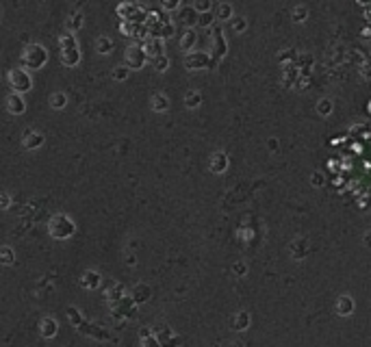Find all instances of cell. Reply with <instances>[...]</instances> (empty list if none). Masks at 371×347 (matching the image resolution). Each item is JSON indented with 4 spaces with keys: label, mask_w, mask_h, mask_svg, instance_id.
<instances>
[{
    "label": "cell",
    "mask_w": 371,
    "mask_h": 347,
    "mask_svg": "<svg viewBox=\"0 0 371 347\" xmlns=\"http://www.w3.org/2000/svg\"><path fill=\"white\" fill-rule=\"evenodd\" d=\"M48 61V54H46V48L39 46V43H33L24 50L22 54V63H24L26 69H41Z\"/></svg>",
    "instance_id": "obj_1"
},
{
    "label": "cell",
    "mask_w": 371,
    "mask_h": 347,
    "mask_svg": "<svg viewBox=\"0 0 371 347\" xmlns=\"http://www.w3.org/2000/svg\"><path fill=\"white\" fill-rule=\"evenodd\" d=\"M48 230H50V235L54 239H68L76 232V226L68 215H54L50 224H48Z\"/></svg>",
    "instance_id": "obj_2"
},
{
    "label": "cell",
    "mask_w": 371,
    "mask_h": 347,
    "mask_svg": "<svg viewBox=\"0 0 371 347\" xmlns=\"http://www.w3.org/2000/svg\"><path fill=\"white\" fill-rule=\"evenodd\" d=\"M9 85H11V89H13V94L22 96L33 87V80H31V76L26 69H11L9 72Z\"/></svg>",
    "instance_id": "obj_3"
},
{
    "label": "cell",
    "mask_w": 371,
    "mask_h": 347,
    "mask_svg": "<svg viewBox=\"0 0 371 347\" xmlns=\"http://www.w3.org/2000/svg\"><path fill=\"white\" fill-rule=\"evenodd\" d=\"M148 63V57H146L144 48L139 43H133V46L126 50V68L128 69H139Z\"/></svg>",
    "instance_id": "obj_4"
},
{
    "label": "cell",
    "mask_w": 371,
    "mask_h": 347,
    "mask_svg": "<svg viewBox=\"0 0 371 347\" xmlns=\"http://www.w3.org/2000/svg\"><path fill=\"white\" fill-rule=\"evenodd\" d=\"M141 48H144L148 59H156V57L165 54V43H163V39H156V37H148V39L141 43Z\"/></svg>",
    "instance_id": "obj_5"
},
{
    "label": "cell",
    "mask_w": 371,
    "mask_h": 347,
    "mask_svg": "<svg viewBox=\"0 0 371 347\" xmlns=\"http://www.w3.org/2000/svg\"><path fill=\"white\" fill-rule=\"evenodd\" d=\"M211 61H209V54L204 52H189L185 57V68L187 69H204L209 68Z\"/></svg>",
    "instance_id": "obj_6"
},
{
    "label": "cell",
    "mask_w": 371,
    "mask_h": 347,
    "mask_svg": "<svg viewBox=\"0 0 371 347\" xmlns=\"http://www.w3.org/2000/svg\"><path fill=\"white\" fill-rule=\"evenodd\" d=\"M43 141H46V139H43V135H41V133H35V130H26L24 137H22V143H24L26 150H37V148H41Z\"/></svg>",
    "instance_id": "obj_7"
},
{
    "label": "cell",
    "mask_w": 371,
    "mask_h": 347,
    "mask_svg": "<svg viewBox=\"0 0 371 347\" xmlns=\"http://www.w3.org/2000/svg\"><path fill=\"white\" fill-rule=\"evenodd\" d=\"M7 111L11 113V115H22V113L26 111L24 98L18 96V94H11V96L7 98Z\"/></svg>",
    "instance_id": "obj_8"
},
{
    "label": "cell",
    "mask_w": 371,
    "mask_h": 347,
    "mask_svg": "<svg viewBox=\"0 0 371 347\" xmlns=\"http://www.w3.org/2000/svg\"><path fill=\"white\" fill-rule=\"evenodd\" d=\"M211 172L213 174H223L228 167V156L223 154V152H215V154L211 156V163H209Z\"/></svg>",
    "instance_id": "obj_9"
},
{
    "label": "cell",
    "mask_w": 371,
    "mask_h": 347,
    "mask_svg": "<svg viewBox=\"0 0 371 347\" xmlns=\"http://www.w3.org/2000/svg\"><path fill=\"white\" fill-rule=\"evenodd\" d=\"M100 282H102V278L98 271H85V274L80 276V286H85V289H98Z\"/></svg>",
    "instance_id": "obj_10"
},
{
    "label": "cell",
    "mask_w": 371,
    "mask_h": 347,
    "mask_svg": "<svg viewBox=\"0 0 371 347\" xmlns=\"http://www.w3.org/2000/svg\"><path fill=\"white\" fill-rule=\"evenodd\" d=\"M336 312H339L341 317H350L354 312V300L350 295H341L339 300H336Z\"/></svg>",
    "instance_id": "obj_11"
},
{
    "label": "cell",
    "mask_w": 371,
    "mask_h": 347,
    "mask_svg": "<svg viewBox=\"0 0 371 347\" xmlns=\"http://www.w3.org/2000/svg\"><path fill=\"white\" fill-rule=\"evenodd\" d=\"M78 330H80L83 334L94 336V339H98V341H107V339H109V334H107L102 328H98V325H89V323H85V321L78 325Z\"/></svg>",
    "instance_id": "obj_12"
},
{
    "label": "cell",
    "mask_w": 371,
    "mask_h": 347,
    "mask_svg": "<svg viewBox=\"0 0 371 347\" xmlns=\"http://www.w3.org/2000/svg\"><path fill=\"white\" fill-rule=\"evenodd\" d=\"M230 325H232V330H237V332H243V330H248V328H250V314L245 312V311L237 312V314L232 317Z\"/></svg>",
    "instance_id": "obj_13"
},
{
    "label": "cell",
    "mask_w": 371,
    "mask_h": 347,
    "mask_svg": "<svg viewBox=\"0 0 371 347\" xmlns=\"http://www.w3.org/2000/svg\"><path fill=\"white\" fill-rule=\"evenodd\" d=\"M57 330H59V325H57V321H54V319H50V317H46V319L41 321V325H39V332H41L43 339H52V336L57 334Z\"/></svg>",
    "instance_id": "obj_14"
},
{
    "label": "cell",
    "mask_w": 371,
    "mask_h": 347,
    "mask_svg": "<svg viewBox=\"0 0 371 347\" xmlns=\"http://www.w3.org/2000/svg\"><path fill=\"white\" fill-rule=\"evenodd\" d=\"M80 61V52L78 48H68V50H61V63L63 65H78Z\"/></svg>",
    "instance_id": "obj_15"
},
{
    "label": "cell",
    "mask_w": 371,
    "mask_h": 347,
    "mask_svg": "<svg viewBox=\"0 0 371 347\" xmlns=\"http://www.w3.org/2000/svg\"><path fill=\"white\" fill-rule=\"evenodd\" d=\"M195 41H198V35H195V31L187 29V31L183 33V37H181V50L191 52V48L195 46Z\"/></svg>",
    "instance_id": "obj_16"
},
{
    "label": "cell",
    "mask_w": 371,
    "mask_h": 347,
    "mask_svg": "<svg viewBox=\"0 0 371 347\" xmlns=\"http://www.w3.org/2000/svg\"><path fill=\"white\" fill-rule=\"evenodd\" d=\"M124 297V289H122V284H117V282H111L109 284V289H107V300L109 304H115L119 302Z\"/></svg>",
    "instance_id": "obj_17"
},
{
    "label": "cell",
    "mask_w": 371,
    "mask_h": 347,
    "mask_svg": "<svg viewBox=\"0 0 371 347\" xmlns=\"http://www.w3.org/2000/svg\"><path fill=\"white\" fill-rule=\"evenodd\" d=\"M148 297H150V289L146 284H139V286H135V289H133L130 300H133L135 304H144V302H148Z\"/></svg>",
    "instance_id": "obj_18"
},
{
    "label": "cell",
    "mask_w": 371,
    "mask_h": 347,
    "mask_svg": "<svg viewBox=\"0 0 371 347\" xmlns=\"http://www.w3.org/2000/svg\"><path fill=\"white\" fill-rule=\"evenodd\" d=\"M156 341H159V343H161V347H181V343H183V341H181V336H178V334H174L172 330H170V332H167V334L159 336V339H156Z\"/></svg>",
    "instance_id": "obj_19"
},
{
    "label": "cell",
    "mask_w": 371,
    "mask_h": 347,
    "mask_svg": "<svg viewBox=\"0 0 371 347\" xmlns=\"http://www.w3.org/2000/svg\"><path fill=\"white\" fill-rule=\"evenodd\" d=\"M181 22L185 26L198 24V13H195V9L193 7H183L181 9Z\"/></svg>",
    "instance_id": "obj_20"
},
{
    "label": "cell",
    "mask_w": 371,
    "mask_h": 347,
    "mask_svg": "<svg viewBox=\"0 0 371 347\" xmlns=\"http://www.w3.org/2000/svg\"><path fill=\"white\" fill-rule=\"evenodd\" d=\"M152 108H154V111H159V113L167 111V108H170V100H167V96H163V94L152 96Z\"/></svg>",
    "instance_id": "obj_21"
},
{
    "label": "cell",
    "mask_w": 371,
    "mask_h": 347,
    "mask_svg": "<svg viewBox=\"0 0 371 347\" xmlns=\"http://www.w3.org/2000/svg\"><path fill=\"white\" fill-rule=\"evenodd\" d=\"M215 18L217 20H232V7L228 2H220L215 11Z\"/></svg>",
    "instance_id": "obj_22"
},
{
    "label": "cell",
    "mask_w": 371,
    "mask_h": 347,
    "mask_svg": "<svg viewBox=\"0 0 371 347\" xmlns=\"http://www.w3.org/2000/svg\"><path fill=\"white\" fill-rule=\"evenodd\" d=\"M65 104H68V96L61 94V91H59V94H52V96H50V106H52V108L61 111V108H63Z\"/></svg>",
    "instance_id": "obj_23"
},
{
    "label": "cell",
    "mask_w": 371,
    "mask_h": 347,
    "mask_svg": "<svg viewBox=\"0 0 371 347\" xmlns=\"http://www.w3.org/2000/svg\"><path fill=\"white\" fill-rule=\"evenodd\" d=\"M96 50L100 52V54H111L113 41L109 39V37H100V39H98V43H96Z\"/></svg>",
    "instance_id": "obj_24"
},
{
    "label": "cell",
    "mask_w": 371,
    "mask_h": 347,
    "mask_svg": "<svg viewBox=\"0 0 371 347\" xmlns=\"http://www.w3.org/2000/svg\"><path fill=\"white\" fill-rule=\"evenodd\" d=\"M150 63L154 65V69L156 72H165L167 68H170V59L163 54V57H156V59H150Z\"/></svg>",
    "instance_id": "obj_25"
},
{
    "label": "cell",
    "mask_w": 371,
    "mask_h": 347,
    "mask_svg": "<svg viewBox=\"0 0 371 347\" xmlns=\"http://www.w3.org/2000/svg\"><path fill=\"white\" fill-rule=\"evenodd\" d=\"M200 102H202V96L198 94V91H189V94L185 96V104H187L189 108L200 106Z\"/></svg>",
    "instance_id": "obj_26"
},
{
    "label": "cell",
    "mask_w": 371,
    "mask_h": 347,
    "mask_svg": "<svg viewBox=\"0 0 371 347\" xmlns=\"http://www.w3.org/2000/svg\"><path fill=\"white\" fill-rule=\"evenodd\" d=\"M15 260V254L11 247H0V263L2 265H13Z\"/></svg>",
    "instance_id": "obj_27"
},
{
    "label": "cell",
    "mask_w": 371,
    "mask_h": 347,
    "mask_svg": "<svg viewBox=\"0 0 371 347\" xmlns=\"http://www.w3.org/2000/svg\"><path fill=\"white\" fill-rule=\"evenodd\" d=\"M174 31H176V26H174V22L165 20V22H163V26H161L159 39H167V37H172V35H174Z\"/></svg>",
    "instance_id": "obj_28"
},
{
    "label": "cell",
    "mask_w": 371,
    "mask_h": 347,
    "mask_svg": "<svg viewBox=\"0 0 371 347\" xmlns=\"http://www.w3.org/2000/svg\"><path fill=\"white\" fill-rule=\"evenodd\" d=\"M80 26H83V15H80V13H74V15H70V20H68V29H70V33L78 31Z\"/></svg>",
    "instance_id": "obj_29"
},
{
    "label": "cell",
    "mask_w": 371,
    "mask_h": 347,
    "mask_svg": "<svg viewBox=\"0 0 371 347\" xmlns=\"http://www.w3.org/2000/svg\"><path fill=\"white\" fill-rule=\"evenodd\" d=\"M59 46H61V50H68V48H78L76 46V37L70 33V35H63L61 39H59Z\"/></svg>",
    "instance_id": "obj_30"
},
{
    "label": "cell",
    "mask_w": 371,
    "mask_h": 347,
    "mask_svg": "<svg viewBox=\"0 0 371 347\" xmlns=\"http://www.w3.org/2000/svg\"><path fill=\"white\" fill-rule=\"evenodd\" d=\"M128 74H130V69L126 65H115V68H113V78L115 80H126Z\"/></svg>",
    "instance_id": "obj_31"
},
{
    "label": "cell",
    "mask_w": 371,
    "mask_h": 347,
    "mask_svg": "<svg viewBox=\"0 0 371 347\" xmlns=\"http://www.w3.org/2000/svg\"><path fill=\"white\" fill-rule=\"evenodd\" d=\"M193 9H195V13H209V11H211V2H209V0H198V2H195L193 4Z\"/></svg>",
    "instance_id": "obj_32"
},
{
    "label": "cell",
    "mask_w": 371,
    "mask_h": 347,
    "mask_svg": "<svg viewBox=\"0 0 371 347\" xmlns=\"http://www.w3.org/2000/svg\"><path fill=\"white\" fill-rule=\"evenodd\" d=\"M317 111L321 113V115H328V113H332V102L326 100V98H324V100H319L317 102Z\"/></svg>",
    "instance_id": "obj_33"
},
{
    "label": "cell",
    "mask_w": 371,
    "mask_h": 347,
    "mask_svg": "<svg viewBox=\"0 0 371 347\" xmlns=\"http://www.w3.org/2000/svg\"><path fill=\"white\" fill-rule=\"evenodd\" d=\"M213 20H215V15H213L211 11H209V13H200V15H198V24H200V26H204V29L213 24Z\"/></svg>",
    "instance_id": "obj_34"
},
{
    "label": "cell",
    "mask_w": 371,
    "mask_h": 347,
    "mask_svg": "<svg viewBox=\"0 0 371 347\" xmlns=\"http://www.w3.org/2000/svg\"><path fill=\"white\" fill-rule=\"evenodd\" d=\"M68 317L72 319V323H74V325H80V323H83V317H80V312L76 311L74 306H70V308H68Z\"/></svg>",
    "instance_id": "obj_35"
},
{
    "label": "cell",
    "mask_w": 371,
    "mask_h": 347,
    "mask_svg": "<svg viewBox=\"0 0 371 347\" xmlns=\"http://www.w3.org/2000/svg\"><path fill=\"white\" fill-rule=\"evenodd\" d=\"M245 26H248V22H245L243 18H232V29H234V33H243Z\"/></svg>",
    "instance_id": "obj_36"
},
{
    "label": "cell",
    "mask_w": 371,
    "mask_h": 347,
    "mask_svg": "<svg viewBox=\"0 0 371 347\" xmlns=\"http://www.w3.org/2000/svg\"><path fill=\"white\" fill-rule=\"evenodd\" d=\"M306 7H296V13H293V20L296 22H302V18H306Z\"/></svg>",
    "instance_id": "obj_37"
},
{
    "label": "cell",
    "mask_w": 371,
    "mask_h": 347,
    "mask_svg": "<svg viewBox=\"0 0 371 347\" xmlns=\"http://www.w3.org/2000/svg\"><path fill=\"white\" fill-rule=\"evenodd\" d=\"M163 9H165V11L178 9V0H163Z\"/></svg>",
    "instance_id": "obj_38"
},
{
    "label": "cell",
    "mask_w": 371,
    "mask_h": 347,
    "mask_svg": "<svg viewBox=\"0 0 371 347\" xmlns=\"http://www.w3.org/2000/svg\"><path fill=\"white\" fill-rule=\"evenodd\" d=\"M9 206H11L9 193H0V208H9Z\"/></svg>",
    "instance_id": "obj_39"
},
{
    "label": "cell",
    "mask_w": 371,
    "mask_h": 347,
    "mask_svg": "<svg viewBox=\"0 0 371 347\" xmlns=\"http://www.w3.org/2000/svg\"><path fill=\"white\" fill-rule=\"evenodd\" d=\"M144 347H161V343L154 339V336H150V339H146V341H144Z\"/></svg>",
    "instance_id": "obj_40"
},
{
    "label": "cell",
    "mask_w": 371,
    "mask_h": 347,
    "mask_svg": "<svg viewBox=\"0 0 371 347\" xmlns=\"http://www.w3.org/2000/svg\"><path fill=\"white\" fill-rule=\"evenodd\" d=\"M234 274H237V276H243V274H245V265H243V263H237V265H234Z\"/></svg>",
    "instance_id": "obj_41"
},
{
    "label": "cell",
    "mask_w": 371,
    "mask_h": 347,
    "mask_svg": "<svg viewBox=\"0 0 371 347\" xmlns=\"http://www.w3.org/2000/svg\"><path fill=\"white\" fill-rule=\"evenodd\" d=\"M319 182H324V176L321 174H313V184H319Z\"/></svg>",
    "instance_id": "obj_42"
},
{
    "label": "cell",
    "mask_w": 371,
    "mask_h": 347,
    "mask_svg": "<svg viewBox=\"0 0 371 347\" xmlns=\"http://www.w3.org/2000/svg\"><path fill=\"white\" fill-rule=\"evenodd\" d=\"M365 243H367V245H371V232H367V235H365Z\"/></svg>",
    "instance_id": "obj_43"
},
{
    "label": "cell",
    "mask_w": 371,
    "mask_h": 347,
    "mask_svg": "<svg viewBox=\"0 0 371 347\" xmlns=\"http://www.w3.org/2000/svg\"><path fill=\"white\" fill-rule=\"evenodd\" d=\"M230 347H243V343H239V341H237V343H232Z\"/></svg>",
    "instance_id": "obj_44"
}]
</instances>
